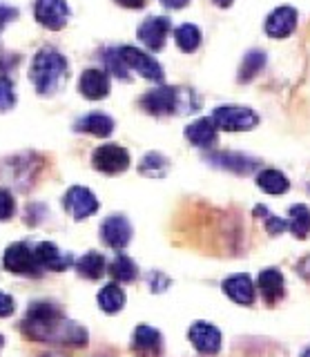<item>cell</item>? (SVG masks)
<instances>
[{
	"instance_id": "cell-1",
	"label": "cell",
	"mask_w": 310,
	"mask_h": 357,
	"mask_svg": "<svg viewBox=\"0 0 310 357\" xmlns=\"http://www.w3.org/2000/svg\"><path fill=\"white\" fill-rule=\"evenodd\" d=\"M20 331L25 337L34 342H52L65 346H85L87 331L76 321L68 319L59 306L52 301H36L31 304L25 319L20 321Z\"/></svg>"
},
{
	"instance_id": "cell-2",
	"label": "cell",
	"mask_w": 310,
	"mask_h": 357,
	"mask_svg": "<svg viewBox=\"0 0 310 357\" xmlns=\"http://www.w3.org/2000/svg\"><path fill=\"white\" fill-rule=\"evenodd\" d=\"M201 100L190 87H172L159 85L141 96V107L152 116H170V114H190Z\"/></svg>"
},
{
	"instance_id": "cell-3",
	"label": "cell",
	"mask_w": 310,
	"mask_h": 357,
	"mask_svg": "<svg viewBox=\"0 0 310 357\" xmlns=\"http://www.w3.org/2000/svg\"><path fill=\"white\" fill-rule=\"evenodd\" d=\"M29 78L38 94H56L68 78V59L56 50H40L31 61Z\"/></svg>"
},
{
	"instance_id": "cell-4",
	"label": "cell",
	"mask_w": 310,
	"mask_h": 357,
	"mask_svg": "<svg viewBox=\"0 0 310 357\" xmlns=\"http://www.w3.org/2000/svg\"><path fill=\"white\" fill-rule=\"evenodd\" d=\"M212 121L217 123L219 130L226 132H246L252 130L259 123L257 112H252L250 107H239V105H224L217 107Z\"/></svg>"
},
{
	"instance_id": "cell-5",
	"label": "cell",
	"mask_w": 310,
	"mask_h": 357,
	"mask_svg": "<svg viewBox=\"0 0 310 357\" xmlns=\"http://www.w3.org/2000/svg\"><path fill=\"white\" fill-rule=\"evenodd\" d=\"M118 54H121V59H123V63L127 65V70H134L137 74H141L143 78H148L152 83H163L165 74L161 70V65L154 61L150 54L132 47V45L118 47Z\"/></svg>"
},
{
	"instance_id": "cell-6",
	"label": "cell",
	"mask_w": 310,
	"mask_h": 357,
	"mask_svg": "<svg viewBox=\"0 0 310 357\" xmlns=\"http://www.w3.org/2000/svg\"><path fill=\"white\" fill-rule=\"evenodd\" d=\"M3 266L7 268L9 273L14 275H40V264L36 259V252L34 248H29L27 243H12L9 248L5 250L3 257Z\"/></svg>"
},
{
	"instance_id": "cell-7",
	"label": "cell",
	"mask_w": 310,
	"mask_h": 357,
	"mask_svg": "<svg viewBox=\"0 0 310 357\" xmlns=\"http://www.w3.org/2000/svg\"><path fill=\"white\" fill-rule=\"evenodd\" d=\"M92 165L103 174H121L130 167V152L114 143L101 145L92 154Z\"/></svg>"
},
{
	"instance_id": "cell-8",
	"label": "cell",
	"mask_w": 310,
	"mask_h": 357,
	"mask_svg": "<svg viewBox=\"0 0 310 357\" xmlns=\"http://www.w3.org/2000/svg\"><path fill=\"white\" fill-rule=\"evenodd\" d=\"M34 18L42 27L52 31H59L68 25L70 20V7L65 0H36L34 5Z\"/></svg>"
},
{
	"instance_id": "cell-9",
	"label": "cell",
	"mask_w": 310,
	"mask_h": 357,
	"mask_svg": "<svg viewBox=\"0 0 310 357\" xmlns=\"http://www.w3.org/2000/svg\"><path fill=\"white\" fill-rule=\"evenodd\" d=\"M65 210H68L76 221H83L87 217L96 215L98 199L94 197L92 190H87L83 185H74L68 190V195H65Z\"/></svg>"
},
{
	"instance_id": "cell-10",
	"label": "cell",
	"mask_w": 310,
	"mask_h": 357,
	"mask_svg": "<svg viewBox=\"0 0 310 357\" xmlns=\"http://www.w3.org/2000/svg\"><path fill=\"white\" fill-rule=\"evenodd\" d=\"M187 337H190V344L201 355H217L221 351V342H224L221 331L208 321H194Z\"/></svg>"
},
{
	"instance_id": "cell-11",
	"label": "cell",
	"mask_w": 310,
	"mask_h": 357,
	"mask_svg": "<svg viewBox=\"0 0 310 357\" xmlns=\"http://www.w3.org/2000/svg\"><path fill=\"white\" fill-rule=\"evenodd\" d=\"M101 239L114 250H123L132 239V226L123 215H112L101 223Z\"/></svg>"
},
{
	"instance_id": "cell-12",
	"label": "cell",
	"mask_w": 310,
	"mask_h": 357,
	"mask_svg": "<svg viewBox=\"0 0 310 357\" xmlns=\"http://www.w3.org/2000/svg\"><path fill=\"white\" fill-rule=\"evenodd\" d=\"M170 27H172L170 25V18H165V16H152V18L141 22V27H139V40L146 45L148 50L159 52V50H163L165 38H168V33H170Z\"/></svg>"
},
{
	"instance_id": "cell-13",
	"label": "cell",
	"mask_w": 310,
	"mask_h": 357,
	"mask_svg": "<svg viewBox=\"0 0 310 357\" xmlns=\"http://www.w3.org/2000/svg\"><path fill=\"white\" fill-rule=\"evenodd\" d=\"M132 351L139 357H157L163 351V337L157 328L141 324L132 335Z\"/></svg>"
},
{
	"instance_id": "cell-14",
	"label": "cell",
	"mask_w": 310,
	"mask_h": 357,
	"mask_svg": "<svg viewBox=\"0 0 310 357\" xmlns=\"http://www.w3.org/2000/svg\"><path fill=\"white\" fill-rule=\"evenodd\" d=\"M34 252H36V259H38L40 268H45V271L63 273L74 264V257L68 255V252H63L59 245L52 243V241H40L34 248Z\"/></svg>"
},
{
	"instance_id": "cell-15",
	"label": "cell",
	"mask_w": 310,
	"mask_h": 357,
	"mask_svg": "<svg viewBox=\"0 0 310 357\" xmlns=\"http://www.w3.org/2000/svg\"><path fill=\"white\" fill-rule=\"evenodd\" d=\"M208 161L217 167H224V170H228V172H235V174H250V172L257 170V165H259V159H252V156L237 154V152L210 154Z\"/></svg>"
},
{
	"instance_id": "cell-16",
	"label": "cell",
	"mask_w": 310,
	"mask_h": 357,
	"mask_svg": "<svg viewBox=\"0 0 310 357\" xmlns=\"http://www.w3.org/2000/svg\"><path fill=\"white\" fill-rule=\"evenodd\" d=\"M224 293L239 306H252L254 304V284L250 275L239 273L232 275L224 282Z\"/></svg>"
},
{
	"instance_id": "cell-17",
	"label": "cell",
	"mask_w": 310,
	"mask_h": 357,
	"mask_svg": "<svg viewBox=\"0 0 310 357\" xmlns=\"http://www.w3.org/2000/svg\"><path fill=\"white\" fill-rule=\"evenodd\" d=\"M297 25V11L293 7H279L265 18V33L270 38H286L290 36Z\"/></svg>"
},
{
	"instance_id": "cell-18",
	"label": "cell",
	"mask_w": 310,
	"mask_h": 357,
	"mask_svg": "<svg viewBox=\"0 0 310 357\" xmlns=\"http://www.w3.org/2000/svg\"><path fill=\"white\" fill-rule=\"evenodd\" d=\"M257 286H259V293L261 297L265 299V304H277L281 297H284V275L281 271H277V268H265V271L259 273L257 277Z\"/></svg>"
},
{
	"instance_id": "cell-19",
	"label": "cell",
	"mask_w": 310,
	"mask_h": 357,
	"mask_svg": "<svg viewBox=\"0 0 310 357\" xmlns=\"http://www.w3.org/2000/svg\"><path fill=\"white\" fill-rule=\"evenodd\" d=\"M81 94L90 100H101L109 94V76L103 70H85L81 81Z\"/></svg>"
},
{
	"instance_id": "cell-20",
	"label": "cell",
	"mask_w": 310,
	"mask_h": 357,
	"mask_svg": "<svg viewBox=\"0 0 310 357\" xmlns=\"http://www.w3.org/2000/svg\"><path fill=\"white\" fill-rule=\"evenodd\" d=\"M74 130L103 139V137H109V134L114 132V121H112V116L103 114V112H92V114H85L83 119L76 121Z\"/></svg>"
},
{
	"instance_id": "cell-21",
	"label": "cell",
	"mask_w": 310,
	"mask_h": 357,
	"mask_svg": "<svg viewBox=\"0 0 310 357\" xmlns=\"http://www.w3.org/2000/svg\"><path fill=\"white\" fill-rule=\"evenodd\" d=\"M217 123L212 119H199L185 128V137L196 148H210L217 141Z\"/></svg>"
},
{
	"instance_id": "cell-22",
	"label": "cell",
	"mask_w": 310,
	"mask_h": 357,
	"mask_svg": "<svg viewBox=\"0 0 310 357\" xmlns=\"http://www.w3.org/2000/svg\"><path fill=\"white\" fill-rule=\"evenodd\" d=\"M76 271L85 279H101L103 273L107 271L105 257L101 252H87L76 261Z\"/></svg>"
},
{
	"instance_id": "cell-23",
	"label": "cell",
	"mask_w": 310,
	"mask_h": 357,
	"mask_svg": "<svg viewBox=\"0 0 310 357\" xmlns=\"http://www.w3.org/2000/svg\"><path fill=\"white\" fill-rule=\"evenodd\" d=\"M98 306H101L103 312L107 315H114L121 308L125 306V293L123 288L116 286V284H107L101 293H98Z\"/></svg>"
},
{
	"instance_id": "cell-24",
	"label": "cell",
	"mask_w": 310,
	"mask_h": 357,
	"mask_svg": "<svg viewBox=\"0 0 310 357\" xmlns=\"http://www.w3.org/2000/svg\"><path fill=\"white\" fill-rule=\"evenodd\" d=\"M288 215H290V219H288V228H290V232L297 239H306L310 234V208L304 204H297L288 210Z\"/></svg>"
},
{
	"instance_id": "cell-25",
	"label": "cell",
	"mask_w": 310,
	"mask_h": 357,
	"mask_svg": "<svg viewBox=\"0 0 310 357\" xmlns=\"http://www.w3.org/2000/svg\"><path fill=\"white\" fill-rule=\"evenodd\" d=\"M257 185L268 195H284L290 188V181L279 170H261L257 174Z\"/></svg>"
},
{
	"instance_id": "cell-26",
	"label": "cell",
	"mask_w": 310,
	"mask_h": 357,
	"mask_svg": "<svg viewBox=\"0 0 310 357\" xmlns=\"http://www.w3.org/2000/svg\"><path fill=\"white\" fill-rule=\"evenodd\" d=\"M174 38H176V45H179L181 52L192 54V52H196L199 45H201V31H199L196 25H190V22H185V25L176 27Z\"/></svg>"
},
{
	"instance_id": "cell-27",
	"label": "cell",
	"mask_w": 310,
	"mask_h": 357,
	"mask_svg": "<svg viewBox=\"0 0 310 357\" xmlns=\"http://www.w3.org/2000/svg\"><path fill=\"white\" fill-rule=\"evenodd\" d=\"M168 170H170V161L165 159L163 154H159V152H150V154H146L141 159V163H139V172L143 174V176H165L168 174Z\"/></svg>"
},
{
	"instance_id": "cell-28",
	"label": "cell",
	"mask_w": 310,
	"mask_h": 357,
	"mask_svg": "<svg viewBox=\"0 0 310 357\" xmlns=\"http://www.w3.org/2000/svg\"><path fill=\"white\" fill-rule=\"evenodd\" d=\"M109 275H112L116 282L130 284V282H134V279L139 277V268H137L134 261L130 259V257L118 255L116 259L109 264Z\"/></svg>"
},
{
	"instance_id": "cell-29",
	"label": "cell",
	"mask_w": 310,
	"mask_h": 357,
	"mask_svg": "<svg viewBox=\"0 0 310 357\" xmlns=\"http://www.w3.org/2000/svg\"><path fill=\"white\" fill-rule=\"evenodd\" d=\"M265 65V54L261 50H252L246 54V59L241 63V70H239V81L241 83H248L257 76Z\"/></svg>"
},
{
	"instance_id": "cell-30",
	"label": "cell",
	"mask_w": 310,
	"mask_h": 357,
	"mask_svg": "<svg viewBox=\"0 0 310 357\" xmlns=\"http://www.w3.org/2000/svg\"><path fill=\"white\" fill-rule=\"evenodd\" d=\"M103 59H105V65H107L109 72H112L116 78H121V81H127V78H130V70H127V65L123 63V59H121L118 50H107V52H103Z\"/></svg>"
},
{
	"instance_id": "cell-31",
	"label": "cell",
	"mask_w": 310,
	"mask_h": 357,
	"mask_svg": "<svg viewBox=\"0 0 310 357\" xmlns=\"http://www.w3.org/2000/svg\"><path fill=\"white\" fill-rule=\"evenodd\" d=\"M16 105L14 85L7 76H0V112H9Z\"/></svg>"
},
{
	"instance_id": "cell-32",
	"label": "cell",
	"mask_w": 310,
	"mask_h": 357,
	"mask_svg": "<svg viewBox=\"0 0 310 357\" xmlns=\"http://www.w3.org/2000/svg\"><path fill=\"white\" fill-rule=\"evenodd\" d=\"M254 215H259V217H265V228H268L270 234H281L288 230V221L279 219V217H270L268 215V210H265L263 206H257L254 208Z\"/></svg>"
},
{
	"instance_id": "cell-33",
	"label": "cell",
	"mask_w": 310,
	"mask_h": 357,
	"mask_svg": "<svg viewBox=\"0 0 310 357\" xmlns=\"http://www.w3.org/2000/svg\"><path fill=\"white\" fill-rule=\"evenodd\" d=\"M16 212V201L9 190L0 188V221H9Z\"/></svg>"
},
{
	"instance_id": "cell-34",
	"label": "cell",
	"mask_w": 310,
	"mask_h": 357,
	"mask_svg": "<svg viewBox=\"0 0 310 357\" xmlns=\"http://www.w3.org/2000/svg\"><path fill=\"white\" fill-rule=\"evenodd\" d=\"M148 284H150V290H152V293H163V290L170 286V279L165 277L163 273L154 271V273H150V279H148Z\"/></svg>"
},
{
	"instance_id": "cell-35",
	"label": "cell",
	"mask_w": 310,
	"mask_h": 357,
	"mask_svg": "<svg viewBox=\"0 0 310 357\" xmlns=\"http://www.w3.org/2000/svg\"><path fill=\"white\" fill-rule=\"evenodd\" d=\"M16 310L14 299L9 297L7 293H0V317H9Z\"/></svg>"
},
{
	"instance_id": "cell-36",
	"label": "cell",
	"mask_w": 310,
	"mask_h": 357,
	"mask_svg": "<svg viewBox=\"0 0 310 357\" xmlns=\"http://www.w3.org/2000/svg\"><path fill=\"white\" fill-rule=\"evenodd\" d=\"M18 16V11L14 7H7V5H0V29H3L9 20H14Z\"/></svg>"
},
{
	"instance_id": "cell-37",
	"label": "cell",
	"mask_w": 310,
	"mask_h": 357,
	"mask_svg": "<svg viewBox=\"0 0 310 357\" xmlns=\"http://www.w3.org/2000/svg\"><path fill=\"white\" fill-rule=\"evenodd\" d=\"M187 3H190V0H161V5L168 9H183Z\"/></svg>"
},
{
	"instance_id": "cell-38",
	"label": "cell",
	"mask_w": 310,
	"mask_h": 357,
	"mask_svg": "<svg viewBox=\"0 0 310 357\" xmlns=\"http://www.w3.org/2000/svg\"><path fill=\"white\" fill-rule=\"evenodd\" d=\"M121 7H127V9H141L146 5V0H116Z\"/></svg>"
},
{
	"instance_id": "cell-39",
	"label": "cell",
	"mask_w": 310,
	"mask_h": 357,
	"mask_svg": "<svg viewBox=\"0 0 310 357\" xmlns=\"http://www.w3.org/2000/svg\"><path fill=\"white\" fill-rule=\"evenodd\" d=\"M299 273H302L306 279H310V257H306V259L299 264Z\"/></svg>"
},
{
	"instance_id": "cell-40",
	"label": "cell",
	"mask_w": 310,
	"mask_h": 357,
	"mask_svg": "<svg viewBox=\"0 0 310 357\" xmlns=\"http://www.w3.org/2000/svg\"><path fill=\"white\" fill-rule=\"evenodd\" d=\"M232 3H235V0H215V5H219V7H224V9H226V7H230Z\"/></svg>"
},
{
	"instance_id": "cell-41",
	"label": "cell",
	"mask_w": 310,
	"mask_h": 357,
	"mask_svg": "<svg viewBox=\"0 0 310 357\" xmlns=\"http://www.w3.org/2000/svg\"><path fill=\"white\" fill-rule=\"evenodd\" d=\"M302 357H310V346H308V349H306V351L302 353Z\"/></svg>"
},
{
	"instance_id": "cell-42",
	"label": "cell",
	"mask_w": 310,
	"mask_h": 357,
	"mask_svg": "<svg viewBox=\"0 0 310 357\" xmlns=\"http://www.w3.org/2000/svg\"><path fill=\"white\" fill-rule=\"evenodd\" d=\"M42 357H65V355H54V353H49V355H42Z\"/></svg>"
},
{
	"instance_id": "cell-43",
	"label": "cell",
	"mask_w": 310,
	"mask_h": 357,
	"mask_svg": "<svg viewBox=\"0 0 310 357\" xmlns=\"http://www.w3.org/2000/svg\"><path fill=\"white\" fill-rule=\"evenodd\" d=\"M3 344H5V337H3V335H0V349H3Z\"/></svg>"
}]
</instances>
